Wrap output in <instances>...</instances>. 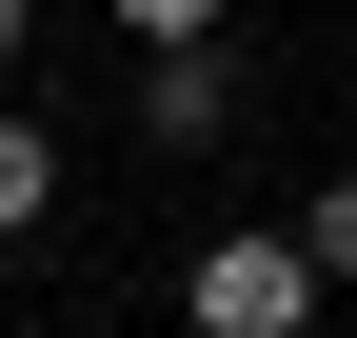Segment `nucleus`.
<instances>
[{
    "label": "nucleus",
    "instance_id": "obj_3",
    "mask_svg": "<svg viewBox=\"0 0 357 338\" xmlns=\"http://www.w3.org/2000/svg\"><path fill=\"white\" fill-rule=\"evenodd\" d=\"M139 119H159V140H218V60H199V40H178V60L139 80Z\"/></svg>",
    "mask_w": 357,
    "mask_h": 338
},
{
    "label": "nucleus",
    "instance_id": "obj_5",
    "mask_svg": "<svg viewBox=\"0 0 357 338\" xmlns=\"http://www.w3.org/2000/svg\"><path fill=\"white\" fill-rule=\"evenodd\" d=\"M119 40H159V60H178V40H218V0H119Z\"/></svg>",
    "mask_w": 357,
    "mask_h": 338
},
{
    "label": "nucleus",
    "instance_id": "obj_6",
    "mask_svg": "<svg viewBox=\"0 0 357 338\" xmlns=\"http://www.w3.org/2000/svg\"><path fill=\"white\" fill-rule=\"evenodd\" d=\"M20 40H40V0H0V60H20Z\"/></svg>",
    "mask_w": 357,
    "mask_h": 338
},
{
    "label": "nucleus",
    "instance_id": "obj_1",
    "mask_svg": "<svg viewBox=\"0 0 357 338\" xmlns=\"http://www.w3.org/2000/svg\"><path fill=\"white\" fill-rule=\"evenodd\" d=\"M178 318L199 338H318V259H298V239H199Z\"/></svg>",
    "mask_w": 357,
    "mask_h": 338
},
{
    "label": "nucleus",
    "instance_id": "obj_4",
    "mask_svg": "<svg viewBox=\"0 0 357 338\" xmlns=\"http://www.w3.org/2000/svg\"><path fill=\"white\" fill-rule=\"evenodd\" d=\"M298 259H318V279H357V179H318V199H298Z\"/></svg>",
    "mask_w": 357,
    "mask_h": 338
},
{
    "label": "nucleus",
    "instance_id": "obj_2",
    "mask_svg": "<svg viewBox=\"0 0 357 338\" xmlns=\"http://www.w3.org/2000/svg\"><path fill=\"white\" fill-rule=\"evenodd\" d=\"M60 219V140H40V119H0V239H40Z\"/></svg>",
    "mask_w": 357,
    "mask_h": 338
}]
</instances>
